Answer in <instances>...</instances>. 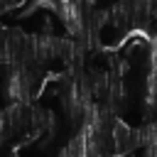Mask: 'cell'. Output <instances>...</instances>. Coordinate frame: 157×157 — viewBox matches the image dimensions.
<instances>
[{
	"label": "cell",
	"instance_id": "1",
	"mask_svg": "<svg viewBox=\"0 0 157 157\" xmlns=\"http://www.w3.org/2000/svg\"><path fill=\"white\" fill-rule=\"evenodd\" d=\"M47 69L37 64H5V76H2V91L7 101H20V103H34L42 91L47 88Z\"/></svg>",
	"mask_w": 157,
	"mask_h": 157
}]
</instances>
